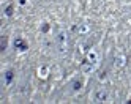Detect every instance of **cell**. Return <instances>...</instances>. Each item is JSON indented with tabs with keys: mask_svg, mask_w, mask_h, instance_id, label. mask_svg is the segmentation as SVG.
I'll list each match as a JSON object with an SVG mask.
<instances>
[{
	"mask_svg": "<svg viewBox=\"0 0 131 104\" xmlns=\"http://www.w3.org/2000/svg\"><path fill=\"white\" fill-rule=\"evenodd\" d=\"M106 96H107L106 90H104V88H100V90H96L95 95H93V101H95V102H101V101L106 99Z\"/></svg>",
	"mask_w": 131,
	"mask_h": 104,
	"instance_id": "obj_1",
	"label": "cell"
}]
</instances>
